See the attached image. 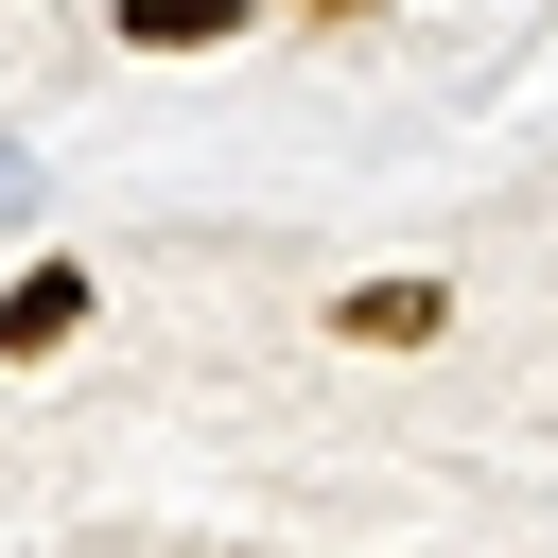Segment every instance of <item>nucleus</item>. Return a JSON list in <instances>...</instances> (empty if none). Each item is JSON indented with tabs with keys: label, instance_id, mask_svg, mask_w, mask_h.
<instances>
[{
	"label": "nucleus",
	"instance_id": "obj_2",
	"mask_svg": "<svg viewBox=\"0 0 558 558\" xmlns=\"http://www.w3.org/2000/svg\"><path fill=\"white\" fill-rule=\"evenodd\" d=\"M87 331V262H35L17 296H0V366H35V349H70Z\"/></svg>",
	"mask_w": 558,
	"mask_h": 558
},
{
	"label": "nucleus",
	"instance_id": "obj_3",
	"mask_svg": "<svg viewBox=\"0 0 558 558\" xmlns=\"http://www.w3.org/2000/svg\"><path fill=\"white\" fill-rule=\"evenodd\" d=\"M122 35L140 52H209V35H244V0H122Z\"/></svg>",
	"mask_w": 558,
	"mask_h": 558
},
{
	"label": "nucleus",
	"instance_id": "obj_1",
	"mask_svg": "<svg viewBox=\"0 0 558 558\" xmlns=\"http://www.w3.org/2000/svg\"><path fill=\"white\" fill-rule=\"evenodd\" d=\"M331 331H349V349H436V331H453V279H349Z\"/></svg>",
	"mask_w": 558,
	"mask_h": 558
},
{
	"label": "nucleus",
	"instance_id": "obj_4",
	"mask_svg": "<svg viewBox=\"0 0 558 558\" xmlns=\"http://www.w3.org/2000/svg\"><path fill=\"white\" fill-rule=\"evenodd\" d=\"M279 17H314V35H349V17H366V0H279Z\"/></svg>",
	"mask_w": 558,
	"mask_h": 558
}]
</instances>
